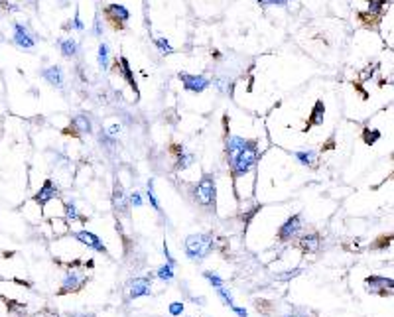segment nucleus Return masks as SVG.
I'll list each match as a JSON object with an SVG mask.
<instances>
[{"instance_id":"nucleus-36","label":"nucleus","mask_w":394,"mask_h":317,"mask_svg":"<svg viewBox=\"0 0 394 317\" xmlns=\"http://www.w3.org/2000/svg\"><path fill=\"white\" fill-rule=\"evenodd\" d=\"M390 239H392V236H380V241H378L376 245H373V248H386L390 245Z\"/></svg>"},{"instance_id":"nucleus-2","label":"nucleus","mask_w":394,"mask_h":317,"mask_svg":"<svg viewBox=\"0 0 394 317\" xmlns=\"http://www.w3.org/2000/svg\"><path fill=\"white\" fill-rule=\"evenodd\" d=\"M213 248V236L211 234H189L185 239V254L187 258L201 262L203 258L209 256Z\"/></svg>"},{"instance_id":"nucleus-15","label":"nucleus","mask_w":394,"mask_h":317,"mask_svg":"<svg viewBox=\"0 0 394 317\" xmlns=\"http://www.w3.org/2000/svg\"><path fill=\"white\" fill-rule=\"evenodd\" d=\"M323 118H325V105H323V101H316V105L311 108V114H309V121L305 124V130H309L311 126L323 124Z\"/></svg>"},{"instance_id":"nucleus-26","label":"nucleus","mask_w":394,"mask_h":317,"mask_svg":"<svg viewBox=\"0 0 394 317\" xmlns=\"http://www.w3.org/2000/svg\"><path fill=\"white\" fill-rule=\"evenodd\" d=\"M380 132L378 130H371V128H365V132H363V140H365V144H369V146H373V144H376V142L380 140Z\"/></svg>"},{"instance_id":"nucleus-7","label":"nucleus","mask_w":394,"mask_h":317,"mask_svg":"<svg viewBox=\"0 0 394 317\" xmlns=\"http://www.w3.org/2000/svg\"><path fill=\"white\" fill-rule=\"evenodd\" d=\"M367 290L371 294H378V296H390L392 294V286L394 282L390 278H382V276H369L367 280Z\"/></svg>"},{"instance_id":"nucleus-29","label":"nucleus","mask_w":394,"mask_h":317,"mask_svg":"<svg viewBox=\"0 0 394 317\" xmlns=\"http://www.w3.org/2000/svg\"><path fill=\"white\" fill-rule=\"evenodd\" d=\"M63 209H65V219L67 221H77V219H81V215H79V211H77V207H75V203H65L63 205Z\"/></svg>"},{"instance_id":"nucleus-38","label":"nucleus","mask_w":394,"mask_h":317,"mask_svg":"<svg viewBox=\"0 0 394 317\" xmlns=\"http://www.w3.org/2000/svg\"><path fill=\"white\" fill-rule=\"evenodd\" d=\"M119 132H121V124H112V126H108L107 136H116Z\"/></svg>"},{"instance_id":"nucleus-6","label":"nucleus","mask_w":394,"mask_h":317,"mask_svg":"<svg viewBox=\"0 0 394 317\" xmlns=\"http://www.w3.org/2000/svg\"><path fill=\"white\" fill-rule=\"evenodd\" d=\"M179 81L185 91L189 93H203L205 89L211 85V81L205 75H191V73H179Z\"/></svg>"},{"instance_id":"nucleus-27","label":"nucleus","mask_w":394,"mask_h":317,"mask_svg":"<svg viewBox=\"0 0 394 317\" xmlns=\"http://www.w3.org/2000/svg\"><path fill=\"white\" fill-rule=\"evenodd\" d=\"M6 309H8L10 313H14V315H24L26 303H18V301H14V300H6Z\"/></svg>"},{"instance_id":"nucleus-32","label":"nucleus","mask_w":394,"mask_h":317,"mask_svg":"<svg viewBox=\"0 0 394 317\" xmlns=\"http://www.w3.org/2000/svg\"><path fill=\"white\" fill-rule=\"evenodd\" d=\"M203 276H205V280H209V284L213 286V288H221V286H225V282H223V278H219L217 274H213V272H203Z\"/></svg>"},{"instance_id":"nucleus-20","label":"nucleus","mask_w":394,"mask_h":317,"mask_svg":"<svg viewBox=\"0 0 394 317\" xmlns=\"http://www.w3.org/2000/svg\"><path fill=\"white\" fill-rule=\"evenodd\" d=\"M71 126L77 130V132H83V134H85V132L89 134L91 130H93V128H91V118L87 114H75L71 121Z\"/></svg>"},{"instance_id":"nucleus-8","label":"nucleus","mask_w":394,"mask_h":317,"mask_svg":"<svg viewBox=\"0 0 394 317\" xmlns=\"http://www.w3.org/2000/svg\"><path fill=\"white\" fill-rule=\"evenodd\" d=\"M105 14L107 18L114 24V28H123L125 26V22L130 18V12H128V8L123 6V4H119V2H112V4H108L107 8H105Z\"/></svg>"},{"instance_id":"nucleus-13","label":"nucleus","mask_w":394,"mask_h":317,"mask_svg":"<svg viewBox=\"0 0 394 317\" xmlns=\"http://www.w3.org/2000/svg\"><path fill=\"white\" fill-rule=\"evenodd\" d=\"M152 294V284L148 278H134L130 282V298H142V296H150Z\"/></svg>"},{"instance_id":"nucleus-10","label":"nucleus","mask_w":394,"mask_h":317,"mask_svg":"<svg viewBox=\"0 0 394 317\" xmlns=\"http://www.w3.org/2000/svg\"><path fill=\"white\" fill-rule=\"evenodd\" d=\"M73 239H75V241H79V243H81V245H85V247L97 250V252L107 254V247L103 245V241H101L95 232H89V230H77V232H73Z\"/></svg>"},{"instance_id":"nucleus-14","label":"nucleus","mask_w":394,"mask_h":317,"mask_svg":"<svg viewBox=\"0 0 394 317\" xmlns=\"http://www.w3.org/2000/svg\"><path fill=\"white\" fill-rule=\"evenodd\" d=\"M247 144H249V140H245L243 136H229L227 138V158H229V164L245 150Z\"/></svg>"},{"instance_id":"nucleus-28","label":"nucleus","mask_w":394,"mask_h":317,"mask_svg":"<svg viewBox=\"0 0 394 317\" xmlns=\"http://www.w3.org/2000/svg\"><path fill=\"white\" fill-rule=\"evenodd\" d=\"M158 278L160 280H164V282H170L172 278H174V266H170V264H164L158 268Z\"/></svg>"},{"instance_id":"nucleus-16","label":"nucleus","mask_w":394,"mask_h":317,"mask_svg":"<svg viewBox=\"0 0 394 317\" xmlns=\"http://www.w3.org/2000/svg\"><path fill=\"white\" fill-rule=\"evenodd\" d=\"M57 44H59V50H61V55H63V57L71 59V57H75V55H77L79 44H77L73 37H61Z\"/></svg>"},{"instance_id":"nucleus-5","label":"nucleus","mask_w":394,"mask_h":317,"mask_svg":"<svg viewBox=\"0 0 394 317\" xmlns=\"http://www.w3.org/2000/svg\"><path fill=\"white\" fill-rule=\"evenodd\" d=\"M302 229V215H292L282 223V227L278 229V241L280 243H288L292 239L298 236V232Z\"/></svg>"},{"instance_id":"nucleus-4","label":"nucleus","mask_w":394,"mask_h":317,"mask_svg":"<svg viewBox=\"0 0 394 317\" xmlns=\"http://www.w3.org/2000/svg\"><path fill=\"white\" fill-rule=\"evenodd\" d=\"M12 42L18 46L20 50H26V52H32L36 48V37L32 35V32L28 30V26L14 22V35H12Z\"/></svg>"},{"instance_id":"nucleus-35","label":"nucleus","mask_w":394,"mask_h":317,"mask_svg":"<svg viewBox=\"0 0 394 317\" xmlns=\"http://www.w3.org/2000/svg\"><path fill=\"white\" fill-rule=\"evenodd\" d=\"M130 203H132V207H142V197H140V193L138 191H134V193L130 195Z\"/></svg>"},{"instance_id":"nucleus-17","label":"nucleus","mask_w":394,"mask_h":317,"mask_svg":"<svg viewBox=\"0 0 394 317\" xmlns=\"http://www.w3.org/2000/svg\"><path fill=\"white\" fill-rule=\"evenodd\" d=\"M119 67H121V75L126 79V83L130 85V87L134 89V93L138 95V85H136V79H134V73H132V69H130V63H128V59L126 57H121L119 59Z\"/></svg>"},{"instance_id":"nucleus-1","label":"nucleus","mask_w":394,"mask_h":317,"mask_svg":"<svg viewBox=\"0 0 394 317\" xmlns=\"http://www.w3.org/2000/svg\"><path fill=\"white\" fill-rule=\"evenodd\" d=\"M256 162H258V146H256L254 140H249V144L245 146V150L229 164L233 177L247 176L252 168L256 166Z\"/></svg>"},{"instance_id":"nucleus-9","label":"nucleus","mask_w":394,"mask_h":317,"mask_svg":"<svg viewBox=\"0 0 394 317\" xmlns=\"http://www.w3.org/2000/svg\"><path fill=\"white\" fill-rule=\"evenodd\" d=\"M85 282V274L79 270H67V274L63 276V282L59 288V294H69V292H77Z\"/></svg>"},{"instance_id":"nucleus-39","label":"nucleus","mask_w":394,"mask_h":317,"mask_svg":"<svg viewBox=\"0 0 394 317\" xmlns=\"http://www.w3.org/2000/svg\"><path fill=\"white\" fill-rule=\"evenodd\" d=\"M73 28H75V30H83V28H85L83 22H81V18H79V14H75V18H73Z\"/></svg>"},{"instance_id":"nucleus-42","label":"nucleus","mask_w":394,"mask_h":317,"mask_svg":"<svg viewBox=\"0 0 394 317\" xmlns=\"http://www.w3.org/2000/svg\"><path fill=\"white\" fill-rule=\"evenodd\" d=\"M292 317H294V315H292Z\"/></svg>"},{"instance_id":"nucleus-22","label":"nucleus","mask_w":394,"mask_h":317,"mask_svg":"<svg viewBox=\"0 0 394 317\" xmlns=\"http://www.w3.org/2000/svg\"><path fill=\"white\" fill-rule=\"evenodd\" d=\"M97 61H99V67L103 71H107L108 69V46L107 44H101L99 46V53H97Z\"/></svg>"},{"instance_id":"nucleus-31","label":"nucleus","mask_w":394,"mask_h":317,"mask_svg":"<svg viewBox=\"0 0 394 317\" xmlns=\"http://www.w3.org/2000/svg\"><path fill=\"white\" fill-rule=\"evenodd\" d=\"M217 294H219V298L223 300V303H225V305H229V307H231V305H234L233 296H231V292H229V290H227L225 286H221V288H217Z\"/></svg>"},{"instance_id":"nucleus-21","label":"nucleus","mask_w":394,"mask_h":317,"mask_svg":"<svg viewBox=\"0 0 394 317\" xmlns=\"http://www.w3.org/2000/svg\"><path fill=\"white\" fill-rule=\"evenodd\" d=\"M294 156H296V160H298L302 166L313 168V166L318 164V154H316L313 150H300V152H296Z\"/></svg>"},{"instance_id":"nucleus-25","label":"nucleus","mask_w":394,"mask_h":317,"mask_svg":"<svg viewBox=\"0 0 394 317\" xmlns=\"http://www.w3.org/2000/svg\"><path fill=\"white\" fill-rule=\"evenodd\" d=\"M146 195H148V201H150V205L156 209V211H162L160 207V201H158V197H156V191H154V181L150 179L148 181V189H146Z\"/></svg>"},{"instance_id":"nucleus-34","label":"nucleus","mask_w":394,"mask_h":317,"mask_svg":"<svg viewBox=\"0 0 394 317\" xmlns=\"http://www.w3.org/2000/svg\"><path fill=\"white\" fill-rule=\"evenodd\" d=\"M262 6H286L288 0H258Z\"/></svg>"},{"instance_id":"nucleus-18","label":"nucleus","mask_w":394,"mask_h":317,"mask_svg":"<svg viewBox=\"0 0 394 317\" xmlns=\"http://www.w3.org/2000/svg\"><path fill=\"white\" fill-rule=\"evenodd\" d=\"M112 205L116 207V211L121 213H126V207H128V203H126V195L123 191V185L116 181V185H114V191H112Z\"/></svg>"},{"instance_id":"nucleus-12","label":"nucleus","mask_w":394,"mask_h":317,"mask_svg":"<svg viewBox=\"0 0 394 317\" xmlns=\"http://www.w3.org/2000/svg\"><path fill=\"white\" fill-rule=\"evenodd\" d=\"M42 77H44L50 85H54V87H57V89H63V85H65L63 69H61L59 65H50V67L42 69Z\"/></svg>"},{"instance_id":"nucleus-30","label":"nucleus","mask_w":394,"mask_h":317,"mask_svg":"<svg viewBox=\"0 0 394 317\" xmlns=\"http://www.w3.org/2000/svg\"><path fill=\"white\" fill-rule=\"evenodd\" d=\"M154 44H156V48L160 50L164 55H170V53H174V48L170 46V42L166 39V37H156L154 39Z\"/></svg>"},{"instance_id":"nucleus-24","label":"nucleus","mask_w":394,"mask_h":317,"mask_svg":"<svg viewBox=\"0 0 394 317\" xmlns=\"http://www.w3.org/2000/svg\"><path fill=\"white\" fill-rule=\"evenodd\" d=\"M384 6H386V0H369V14L375 18L382 16Z\"/></svg>"},{"instance_id":"nucleus-3","label":"nucleus","mask_w":394,"mask_h":317,"mask_svg":"<svg viewBox=\"0 0 394 317\" xmlns=\"http://www.w3.org/2000/svg\"><path fill=\"white\" fill-rule=\"evenodd\" d=\"M215 177L211 174H205V176L199 179V183L195 185V191H193V197L199 205L207 207V209H213L215 207Z\"/></svg>"},{"instance_id":"nucleus-33","label":"nucleus","mask_w":394,"mask_h":317,"mask_svg":"<svg viewBox=\"0 0 394 317\" xmlns=\"http://www.w3.org/2000/svg\"><path fill=\"white\" fill-rule=\"evenodd\" d=\"M181 313H183V303H181V301H174V303H170V315L179 317Z\"/></svg>"},{"instance_id":"nucleus-41","label":"nucleus","mask_w":394,"mask_h":317,"mask_svg":"<svg viewBox=\"0 0 394 317\" xmlns=\"http://www.w3.org/2000/svg\"><path fill=\"white\" fill-rule=\"evenodd\" d=\"M93 30H95V35H101V34H103V30H101V20H99V18H95Z\"/></svg>"},{"instance_id":"nucleus-11","label":"nucleus","mask_w":394,"mask_h":317,"mask_svg":"<svg viewBox=\"0 0 394 317\" xmlns=\"http://www.w3.org/2000/svg\"><path fill=\"white\" fill-rule=\"evenodd\" d=\"M54 197H57V187L54 185V181H52V179H46V181H44V185L40 187V191L34 195V201H36L40 207H44V205H48Z\"/></svg>"},{"instance_id":"nucleus-40","label":"nucleus","mask_w":394,"mask_h":317,"mask_svg":"<svg viewBox=\"0 0 394 317\" xmlns=\"http://www.w3.org/2000/svg\"><path fill=\"white\" fill-rule=\"evenodd\" d=\"M231 309H233L234 313L239 317H247V309L245 307H239V305H231Z\"/></svg>"},{"instance_id":"nucleus-19","label":"nucleus","mask_w":394,"mask_h":317,"mask_svg":"<svg viewBox=\"0 0 394 317\" xmlns=\"http://www.w3.org/2000/svg\"><path fill=\"white\" fill-rule=\"evenodd\" d=\"M300 248L307 252V254H311V252H318V248H320V236L318 234H305L300 239Z\"/></svg>"},{"instance_id":"nucleus-37","label":"nucleus","mask_w":394,"mask_h":317,"mask_svg":"<svg viewBox=\"0 0 394 317\" xmlns=\"http://www.w3.org/2000/svg\"><path fill=\"white\" fill-rule=\"evenodd\" d=\"M164 256H166V260H168V262H166V264H170V266H176V260H174V258H172V254H170V248H168V245H166V243H164Z\"/></svg>"},{"instance_id":"nucleus-23","label":"nucleus","mask_w":394,"mask_h":317,"mask_svg":"<svg viewBox=\"0 0 394 317\" xmlns=\"http://www.w3.org/2000/svg\"><path fill=\"white\" fill-rule=\"evenodd\" d=\"M195 162V158H193V154H189V152H181V154H178V162H176V170H185V168H189L191 164Z\"/></svg>"}]
</instances>
